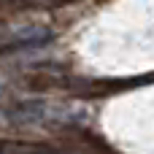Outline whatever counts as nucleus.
<instances>
[{"instance_id": "nucleus-1", "label": "nucleus", "mask_w": 154, "mask_h": 154, "mask_svg": "<svg viewBox=\"0 0 154 154\" xmlns=\"http://www.w3.org/2000/svg\"><path fill=\"white\" fill-rule=\"evenodd\" d=\"M43 114H46V103L43 100H22V103H14L5 111V116L14 125H35V122L43 119Z\"/></svg>"}, {"instance_id": "nucleus-2", "label": "nucleus", "mask_w": 154, "mask_h": 154, "mask_svg": "<svg viewBox=\"0 0 154 154\" xmlns=\"http://www.w3.org/2000/svg\"><path fill=\"white\" fill-rule=\"evenodd\" d=\"M0 154H70L65 149H54V146H43V143H14V141H0Z\"/></svg>"}]
</instances>
